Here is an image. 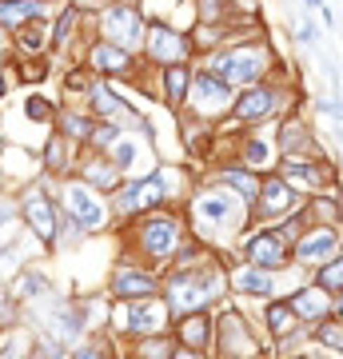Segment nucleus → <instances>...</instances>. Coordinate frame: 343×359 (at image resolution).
Wrapping results in <instances>:
<instances>
[{
  "instance_id": "1",
  "label": "nucleus",
  "mask_w": 343,
  "mask_h": 359,
  "mask_svg": "<svg viewBox=\"0 0 343 359\" xmlns=\"http://www.w3.org/2000/svg\"><path fill=\"white\" fill-rule=\"evenodd\" d=\"M184 219L191 236L216 252H236L240 236L255 224L252 204L240 192H231L228 184H220L216 176L196 180L191 196L184 200Z\"/></svg>"
},
{
  "instance_id": "2",
  "label": "nucleus",
  "mask_w": 343,
  "mask_h": 359,
  "mask_svg": "<svg viewBox=\"0 0 343 359\" xmlns=\"http://www.w3.org/2000/svg\"><path fill=\"white\" fill-rule=\"evenodd\" d=\"M164 304L172 311V320L191 316V311H216L228 304V252H208L203 259L188 264V268H168L164 271Z\"/></svg>"
},
{
  "instance_id": "3",
  "label": "nucleus",
  "mask_w": 343,
  "mask_h": 359,
  "mask_svg": "<svg viewBox=\"0 0 343 359\" xmlns=\"http://www.w3.org/2000/svg\"><path fill=\"white\" fill-rule=\"evenodd\" d=\"M188 219H184V204H164L152 208L144 216L124 224V248L132 259H140L156 271H168V264L176 259L180 244L188 240Z\"/></svg>"
},
{
  "instance_id": "4",
  "label": "nucleus",
  "mask_w": 343,
  "mask_h": 359,
  "mask_svg": "<svg viewBox=\"0 0 343 359\" xmlns=\"http://www.w3.org/2000/svg\"><path fill=\"white\" fill-rule=\"evenodd\" d=\"M295 108H300V88H295V76H288V68L280 60V68L267 80L236 92L231 116L220 124V132H243V128H260V124H280L283 116L295 112Z\"/></svg>"
},
{
  "instance_id": "5",
  "label": "nucleus",
  "mask_w": 343,
  "mask_h": 359,
  "mask_svg": "<svg viewBox=\"0 0 343 359\" xmlns=\"http://www.w3.org/2000/svg\"><path fill=\"white\" fill-rule=\"evenodd\" d=\"M196 188V176L184 172L176 164H156L148 176H136V180H124L120 192L112 196V212H116V224H128V219L144 216L152 208H164V204H184Z\"/></svg>"
},
{
  "instance_id": "6",
  "label": "nucleus",
  "mask_w": 343,
  "mask_h": 359,
  "mask_svg": "<svg viewBox=\"0 0 343 359\" xmlns=\"http://www.w3.org/2000/svg\"><path fill=\"white\" fill-rule=\"evenodd\" d=\"M200 65L208 72H216L220 80H228L231 88H252L260 80H267L276 68H280V52L276 44H267V36H240V40H228V44H220V48L203 52Z\"/></svg>"
},
{
  "instance_id": "7",
  "label": "nucleus",
  "mask_w": 343,
  "mask_h": 359,
  "mask_svg": "<svg viewBox=\"0 0 343 359\" xmlns=\"http://www.w3.org/2000/svg\"><path fill=\"white\" fill-rule=\"evenodd\" d=\"M271 339L260 327V316H248L240 304L216 308V347L212 359H267Z\"/></svg>"
},
{
  "instance_id": "8",
  "label": "nucleus",
  "mask_w": 343,
  "mask_h": 359,
  "mask_svg": "<svg viewBox=\"0 0 343 359\" xmlns=\"http://www.w3.org/2000/svg\"><path fill=\"white\" fill-rule=\"evenodd\" d=\"M307 271L304 268H255L248 259H240L236 252H228V287L236 299H248V304H264V299H276V295H288L295 283H304Z\"/></svg>"
},
{
  "instance_id": "9",
  "label": "nucleus",
  "mask_w": 343,
  "mask_h": 359,
  "mask_svg": "<svg viewBox=\"0 0 343 359\" xmlns=\"http://www.w3.org/2000/svg\"><path fill=\"white\" fill-rule=\"evenodd\" d=\"M56 204L68 212V216L76 219L84 231H104L116 224V212H112V196L96 192L92 184H84L80 176H68L60 180V196H56Z\"/></svg>"
},
{
  "instance_id": "10",
  "label": "nucleus",
  "mask_w": 343,
  "mask_h": 359,
  "mask_svg": "<svg viewBox=\"0 0 343 359\" xmlns=\"http://www.w3.org/2000/svg\"><path fill=\"white\" fill-rule=\"evenodd\" d=\"M295 192L311 200V196H328V192H343V176L339 164L331 156H283L276 168Z\"/></svg>"
},
{
  "instance_id": "11",
  "label": "nucleus",
  "mask_w": 343,
  "mask_h": 359,
  "mask_svg": "<svg viewBox=\"0 0 343 359\" xmlns=\"http://www.w3.org/2000/svg\"><path fill=\"white\" fill-rule=\"evenodd\" d=\"M231 104H236V88H231L228 80H220L216 72H208L203 65H196L191 72V88H188V100L180 112H191L196 120L203 124H224L231 116Z\"/></svg>"
},
{
  "instance_id": "12",
  "label": "nucleus",
  "mask_w": 343,
  "mask_h": 359,
  "mask_svg": "<svg viewBox=\"0 0 343 359\" xmlns=\"http://www.w3.org/2000/svg\"><path fill=\"white\" fill-rule=\"evenodd\" d=\"M148 25H152V20H148V13H144L140 0H116V4L100 8V16H96V32H100V40H112V44H120V48H128V52L144 48Z\"/></svg>"
},
{
  "instance_id": "13",
  "label": "nucleus",
  "mask_w": 343,
  "mask_h": 359,
  "mask_svg": "<svg viewBox=\"0 0 343 359\" xmlns=\"http://www.w3.org/2000/svg\"><path fill=\"white\" fill-rule=\"evenodd\" d=\"M112 332L124 335V339L172 332V311H168L164 295L136 299V304H116V299H112Z\"/></svg>"
},
{
  "instance_id": "14",
  "label": "nucleus",
  "mask_w": 343,
  "mask_h": 359,
  "mask_svg": "<svg viewBox=\"0 0 343 359\" xmlns=\"http://www.w3.org/2000/svg\"><path fill=\"white\" fill-rule=\"evenodd\" d=\"M164 292V271L148 268L140 259H116V268L108 271V299L116 304H136V299H152Z\"/></svg>"
},
{
  "instance_id": "15",
  "label": "nucleus",
  "mask_w": 343,
  "mask_h": 359,
  "mask_svg": "<svg viewBox=\"0 0 343 359\" xmlns=\"http://www.w3.org/2000/svg\"><path fill=\"white\" fill-rule=\"evenodd\" d=\"M140 56H144L148 68L191 65V60H196V44H191V32H180V28L168 25V20H152V25H148V36H144Z\"/></svg>"
},
{
  "instance_id": "16",
  "label": "nucleus",
  "mask_w": 343,
  "mask_h": 359,
  "mask_svg": "<svg viewBox=\"0 0 343 359\" xmlns=\"http://www.w3.org/2000/svg\"><path fill=\"white\" fill-rule=\"evenodd\" d=\"M236 256L255 264V268H292V244L280 236L276 224H252V228L240 236V244H236Z\"/></svg>"
},
{
  "instance_id": "17",
  "label": "nucleus",
  "mask_w": 343,
  "mask_h": 359,
  "mask_svg": "<svg viewBox=\"0 0 343 359\" xmlns=\"http://www.w3.org/2000/svg\"><path fill=\"white\" fill-rule=\"evenodd\" d=\"M231 140V156L243 160L255 172H276L280 168V140H276V124H260V128H243V132H224Z\"/></svg>"
},
{
  "instance_id": "18",
  "label": "nucleus",
  "mask_w": 343,
  "mask_h": 359,
  "mask_svg": "<svg viewBox=\"0 0 343 359\" xmlns=\"http://www.w3.org/2000/svg\"><path fill=\"white\" fill-rule=\"evenodd\" d=\"M339 252H343V231L335 228V224H316V219H311L307 231L292 244V264L311 276V271L323 268V264L335 259Z\"/></svg>"
},
{
  "instance_id": "19",
  "label": "nucleus",
  "mask_w": 343,
  "mask_h": 359,
  "mask_svg": "<svg viewBox=\"0 0 343 359\" xmlns=\"http://www.w3.org/2000/svg\"><path fill=\"white\" fill-rule=\"evenodd\" d=\"M156 132H136V128H124L120 136H116V144L108 148V160H112L120 172H124L128 180L136 176H148L160 160H156V144H152Z\"/></svg>"
},
{
  "instance_id": "20",
  "label": "nucleus",
  "mask_w": 343,
  "mask_h": 359,
  "mask_svg": "<svg viewBox=\"0 0 343 359\" xmlns=\"http://www.w3.org/2000/svg\"><path fill=\"white\" fill-rule=\"evenodd\" d=\"M276 140H280V156H331V148L323 144L328 136H319L316 120L304 108L288 112L276 124Z\"/></svg>"
},
{
  "instance_id": "21",
  "label": "nucleus",
  "mask_w": 343,
  "mask_h": 359,
  "mask_svg": "<svg viewBox=\"0 0 343 359\" xmlns=\"http://www.w3.org/2000/svg\"><path fill=\"white\" fill-rule=\"evenodd\" d=\"M304 204L307 200L295 192L280 172H264V184H260V196H255L252 216H255V224H280V219H288L292 212H300Z\"/></svg>"
},
{
  "instance_id": "22",
  "label": "nucleus",
  "mask_w": 343,
  "mask_h": 359,
  "mask_svg": "<svg viewBox=\"0 0 343 359\" xmlns=\"http://www.w3.org/2000/svg\"><path fill=\"white\" fill-rule=\"evenodd\" d=\"M20 219L28 224V231L36 236L40 244L52 248L56 224H60V204H52V196L44 184H28L25 192H20Z\"/></svg>"
},
{
  "instance_id": "23",
  "label": "nucleus",
  "mask_w": 343,
  "mask_h": 359,
  "mask_svg": "<svg viewBox=\"0 0 343 359\" xmlns=\"http://www.w3.org/2000/svg\"><path fill=\"white\" fill-rule=\"evenodd\" d=\"M140 52H128L120 48V44H112V40H100L96 36V44H88V56H84V65H88V72H96V76L104 80H136V72H140V60H136Z\"/></svg>"
},
{
  "instance_id": "24",
  "label": "nucleus",
  "mask_w": 343,
  "mask_h": 359,
  "mask_svg": "<svg viewBox=\"0 0 343 359\" xmlns=\"http://www.w3.org/2000/svg\"><path fill=\"white\" fill-rule=\"evenodd\" d=\"M288 299H292V308H295V316H300L304 327H316L319 320L335 316V295H331L328 287H319L311 276H307L304 283H295L292 292H288Z\"/></svg>"
},
{
  "instance_id": "25",
  "label": "nucleus",
  "mask_w": 343,
  "mask_h": 359,
  "mask_svg": "<svg viewBox=\"0 0 343 359\" xmlns=\"http://www.w3.org/2000/svg\"><path fill=\"white\" fill-rule=\"evenodd\" d=\"M172 335H176L180 347L212 355V347H216V311H191V316H180V320H172Z\"/></svg>"
},
{
  "instance_id": "26",
  "label": "nucleus",
  "mask_w": 343,
  "mask_h": 359,
  "mask_svg": "<svg viewBox=\"0 0 343 359\" xmlns=\"http://www.w3.org/2000/svg\"><path fill=\"white\" fill-rule=\"evenodd\" d=\"M76 176L84 180V184H92L96 192H104V196H116V192H120V184L128 180L124 172H120L112 160H108V156H104V152H92V148H88V156L80 160Z\"/></svg>"
},
{
  "instance_id": "27",
  "label": "nucleus",
  "mask_w": 343,
  "mask_h": 359,
  "mask_svg": "<svg viewBox=\"0 0 343 359\" xmlns=\"http://www.w3.org/2000/svg\"><path fill=\"white\" fill-rule=\"evenodd\" d=\"M212 176L220 180V184H228L231 192H240L248 204L255 208V196H260V184H264V172H255V168H248L243 160H236V156H228V160H220L216 172Z\"/></svg>"
},
{
  "instance_id": "28",
  "label": "nucleus",
  "mask_w": 343,
  "mask_h": 359,
  "mask_svg": "<svg viewBox=\"0 0 343 359\" xmlns=\"http://www.w3.org/2000/svg\"><path fill=\"white\" fill-rule=\"evenodd\" d=\"M191 72L196 65H168V68H156V92H160V100L180 112L184 100H188V88H191Z\"/></svg>"
},
{
  "instance_id": "29",
  "label": "nucleus",
  "mask_w": 343,
  "mask_h": 359,
  "mask_svg": "<svg viewBox=\"0 0 343 359\" xmlns=\"http://www.w3.org/2000/svg\"><path fill=\"white\" fill-rule=\"evenodd\" d=\"M76 140H68L64 132H56L48 140V148H44V172H52V176H60V172H76L80 160H76Z\"/></svg>"
},
{
  "instance_id": "30",
  "label": "nucleus",
  "mask_w": 343,
  "mask_h": 359,
  "mask_svg": "<svg viewBox=\"0 0 343 359\" xmlns=\"http://www.w3.org/2000/svg\"><path fill=\"white\" fill-rule=\"evenodd\" d=\"M307 344L319 347V351H328L331 359H343V320L339 316H328L316 327H307Z\"/></svg>"
},
{
  "instance_id": "31",
  "label": "nucleus",
  "mask_w": 343,
  "mask_h": 359,
  "mask_svg": "<svg viewBox=\"0 0 343 359\" xmlns=\"http://www.w3.org/2000/svg\"><path fill=\"white\" fill-rule=\"evenodd\" d=\"M176 335L160 332V335H140V339H128V359H172L176 355Z\"/></svg>"
},
{
  "instance_id": "32",
  "label": "nucleus",
  "mask_w": 343,
  "mask_h": 359,
  "mask_svg": "<svg viewBox=\"0 0 343 359\" xmlns=\"http://www.w3.org/2000/svg\"><path fill=\"white\" fill-rule=\"evenodd\" d=\"M44 4L48 0H4L0 4V28H25L32 25V20H40L44 16Z\"/></svg>"
},
{
  "instance_id": "33",
  "label": "nucleus",
  "mask_w": 343,
  "mask_h": 359,
  "mask_svg": "<svg viewBox=\"0 0 343 359\" xmlns=\"http://www.w3.org/2000/svg\"><path fill=\"white\" fill-rule=\"evenodd\" d=\"M56 124H60V132L68 136V140L88 144L92 128H96V116H92L88 108H64V112H56Z\"/></svg>"
},
{
  "instance_id": "34",
  "label": "nucleus",
  "mask_w": 343,
  "mask_h": 359,
  "mask_svg": "<svg viewBox=\"0 0 343 359\" xmlns=\"http://www.w3.org/2000/svg\"><path fill=\"white\" fill-rule=\"evenodd\" d=\"M307 216L316 219V224H335V228H343V192L311 196L307 200Z\"/></svg>"
},
{
  "instance_id": "35",
  "label": "nucleus",
  "mask_w": 343,
  "mask_h": 359,
  "mask_svg": "<svg viewBox=\"0 0 343 359\" xmlns=\"http://www.w3.org/2000/svg\"><path fill=\"white\" fill-rule=\"evenodd\" d=\"M52 292V283H48V276L40 268H20L16 271V287H13V295L16 299H44V295Z\"/></svg>"
},
{
  "instance_id": "36",
  "label": "nucleus",
  "mask_w": 343,
  "mask_h": 359,
  "mask_svg": "<svg viewBox=\"0 0 343 359\" xmlns=\"http://www.w3.org/2000/svg\"><path fill=\"white\" fill-rule=\"evenodd\" d=\"M288 36L292 44H300L304 52H319V25H316V13H300L288 25Z\"/></svg>"
},
{
  "instance_id": "37",
  "label": "nucleus",
  "mask_w": 343,
  "mask_h": 359,
  "mask_svg": "<svg viewBox=\"0 0 343 359\" xmlns=\"http://www.w3.org/2000/svg\"><path fill=\"white\" fill-rule=\"evenodd\" d=\"M72 359H116V347L104 332H92L88 339H80V344L72 347Z\"/></svg>"
},
{
  "instance_id": "38",
  "label": "nucleus",
  "mask_w": 343,
  "mask_h": 359,
  "mask_svg": "<svg viewBox=\"0 0 343 359\" xmlns=\"http://www.w3.org/2000/svg\"><path fill=\"white\" fill-rule=\"evenodd\" d=\"M16 36H20V52L25 56H40V52L52 44V32L40 20H32V25H25V28H16Z\"/></svg>"
},
{
  "instance_id": "39",
  "label": "nucleus",
  "mask_w": 343,
  "mask_h": 359,
  "mask_svg": "<svg viewBox=\"0 0 343 359\" xmlns=\"http://www.w3.org/2000/svg\"><path fill=\"white\" fill-rule=\"evenodd\" d=\"M200 25H228L231 20V0H191Z\"/></svg>"
},
{
  "instance_id": "40",
  "label": "nucleus",
  "mask_w": 343,
  "mask_h": 359,
  "mask_svg": "<svg viewBox=\"0 0 343 359\" xmlns=\"http://www.w3.org/2000/svg\"><path fill=\"white\" fill-rule=\"evenodd\" d=\"M80 8L76 4H68L60 16H56V28H52V48H68V40H72V32H76V25H80Z\"/></svg>"
},
{
  "instance_id": "41",
  "label": "nucleus",
  "mask_w": 343,
  "mask_h": 359,
  "mask_svg": "<svg viewBox=\"0 0 343 359\" xmlns=\"http://www.w3.org/2000/svg\"><path fill=\"white\" fill-rule=\"evenodd\" d=\"M311 280H316L319 287H328L331 295H339V292H343V252H339L335 259H328L323 268L311 271Z\"/></svg>"
},
{
  "instance_id": "42",
  "label": "nucleus",
  "mask_w": 343,
  "mask_h": 359,
  "mask_svg": "<svg viewBox=\"0 0 343 359\" xmlns=\"http://www.w3.org/2000/svg\"><path fill=\"white\" fill-rule=\"evenodd\" d=\"M25 116L32 120V124H52V120H56V112H52V104L44 100V96H28V100H25Z\"/></svg>"
},
{
  "instance_id": "43",
  "label": "nucleus",
  "mask_w": 343,
  "mask_h": 359,
  "mask_svg": "<svg viewBox=\"0 0 343 359\" xmlns=\"http://www.w3.org/2000/svg\"><path fill=\"white\" fill-rule=\"evenodd\" d=\"M16 68L25 72L20 80H28V84H40V80H44V60H20Z\"/></svg>"
},
{
  "instance_id": "44",
  "label": "nucleus",
  "mask_w": 343,
  "mask_h": 359,
  "mask_svg": "<svg viewBox=\"0 0 343 359\" xmlns=\"http://www.w3.org/2000/svg\"><path fill=\"white\" fill-rule=\"evenodd\" d=\"M80 13H100V8H108V4H116V0H72Z\"/></svg>"
},
{
  "instance_id": "45",
  "label": "nucleus",
  "mask_w": 343,
  "mask_h": 359,
  "mask_svg": "<svg viewBox=\"0 0 343 359\" xmlns=\"http://www.w3.org/2000/svg\"><path fill=\"white\" fill-rule=\"evenodd\" d=\"M172 359H212V355H203V351H188V347H176V355Z\"/></svg>"
},
{
  "instance_id": "46",
  "label": "nucleus",
  "mask_w": 343,
  "mask_h": 359,
  "mask_svg": "<svg viewBox=\"0 0 343 359\" xmlns=\"http://www.w3.org/2000/svg\"><path fill=\"white\" fill-rule=\"evenodd\" d=\"M300 4H304L307 13H319V8H323V4H328V0H300Z\"/></svg>"
},
{
  "instance_id": "47",
  "label": "nucleus",
  "mask_w": 343,
  "mask_h": 359,
  "mask_svg": "<svg viewBox=\"0 0 343 359\" xmlns=\"http://www.w3.org/2000/svg\"><path fill=\"white\" fill-rule=\"evenodd\" d=\"M335 316H339V320H343V292L335 295Z\"/></svg>"
},
{
  "instance_id": "48",
  "label": "nucleus",
  "mask_w": 343,
  "mask_h": 359,
  "mask_svg": "<svg viewBox=\"0 0 343 359\" xmlns=\"http://www.w3.org/2000/svg\"><path fill=\"white\" fill-rule=\"evenodd\" d=\"M0 96H8V80H4V72H0Z\"/></svg>"
},
{
  "instance_id": "49",
  "label": "nucleus",
  "mask_w": 343,
  "mask_h": 359,
  "mask_svg": "<svg viewBox=\"0 0 343 359\" xmlns=\"http://www.w3.org/2000/svg\"><path fill=\"white\" fill-rule=\"evenodd\" d=\"M283 4H292V0H283Z\"/></svg>"
},
{
  "instance_id": "50",
  "label": "nucleus",
  "mask_w": 343,
  "mask_h": 359,
  "mask_svg": "<svg viewBox=\"0 0 343 359\" xmlns=\"http://www.w3.org/2000/svg\"><path fill=\"white\" fill-rule=\"evenodd\" d=\"M267 359H271V355H267Z\"/></svg>"
},
{
  "instance_id": "51",
  "label": "nucleus",
  "mask_w": 343,
  "mask_h": 359,
  "mask_svg": "<svg viewBox=\"0 0 343 359\" xmlns=\"http://www.w3.org/2000/svg\"><path fill=\"white\" fill-rule=\"evenodd\" d=\"M339 231H343V228H339Z\"/></svg>"
}]
</instances>
